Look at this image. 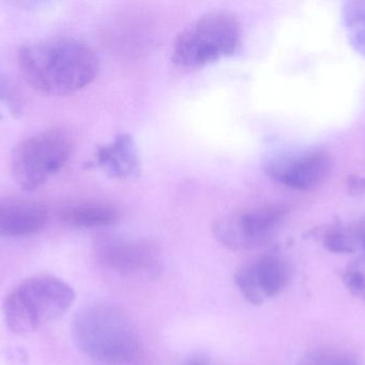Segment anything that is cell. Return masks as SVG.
I'll return each instance as SVG.
<instances>
[{"label":"cell","instance_id":"obj_10","mask_svg":"<svg viewBox=\"0 0 365 365\" xmlns=\"http://www.w3.org/2000/svg\"><path fill=\"white\" fill-rule=\"evenodd\" d=\"M48 214L40 203L9 201L0 203V236L25 237L44 229Z\"/></svg>","mask_w":365,"mask_h":365},{"label":"cell","instance_id":"obj_7","mask_svg":"<svg viewBox=\"0 0 365 365\" xmlns=\"http://www.w3.org/2000/svg\"><path fill=\"white\" fill-rule=\"evenodd\" d=\"M291 276L289 264L282 256L265 254L240 266L235 274V284L249 304L259 306L282 293Z\"/></svg>","mask_w":365,"mask_h":365},{"label":"cell","instance_id":"obj_8","mask_svg":"<svg viewBox=\"0 0 365 365\" xmlns=\"http://www.w3.org/2000/svg\"><path fill=\"white\" fill-rule=\"evenodd\" d=\"M100 265L122 276H151L160 269L155 246L140 240L102 237L94 244Z\"/></svg>","mask_w":365,"mask_h":365},{"label":"cell","instance_id":"obj_9","mask_svg":"<svg viewBox=\"0 0 365 365\" xmlns=\"http://www.w3.org/2000/svg\"><path fill=\"white\" fill-rule=\"evenodd\" d=\"M329 156L323 151H308L270 161L267 173L274 181L294 189L311 190L322 184L329 174Z\"/></svg>","mask_w":365,"mask_h":365},{"label":"cell","instance_id":"obj_17","mask_svg":"<svg viewBox=\"0 0 365 365\" xmlns=\"http://www.w3.org/2000/svg\"><path fill=\"white\" fill-rule=\"evenodd\" d=\"M343 280L351 295L365 301V254L347 266Z\"/></svg>","mask_w":365,"mask_h":365},{"label":"cell","instance_id":"obj_6","mask_svg":"<svg viewBox=\"0 0 365 365\" xmlns=\"http://www.w3.org/2000/svg\"><path fill=\"white\" fill-rule=\"evenodd\" d=\"M285 216L287 210L282 206H249L218 219L215 223L214 234L217 240L230 250H255L274 238Z\"/></svg>","mask_w":365,"mask_h":365},{"label":"cell","instance_id":"obj_15","mask_svg":"<svg viewBox=\"0 0 365 365\" xmlns=\"http://www.w3.org/2000/svg\"><path fill=\"white\" fill-rule=\"evenodd\" d=\"M324 244L328 250L336 253H353L360 248L354 227H331L324 236Z\"/></svg>","mask_w":365,"mask_h":365},{"label":"cell","instance_id":"obj_3","mask_svg":"<svg viewBox=\"0 0 365 365\" xmlns=\"http://www.w3.org/2000/svg\"><path fill=\"white\" fill-rule=\"evenodd\" d=\"M74 289L57 276L40 274L26 279L6 295V327L19 336L36 331L64 314L74 302Z\"/></svg>","mask_w":365,"mask_h":365},{"label":"cell","instance_id":"obj_12","mask_svg":"<svg viewBox=\"0 0 365 365\" xmlns=\"http://www.w3.org/2000/svg\"><path fill=\"white\" fill-rule=\"evenodd\" d=\"M59 216L68 226L98 229L115 224L120 220V212L108 204L83 201L62 208Z\"/></svg>","mask_w":365,"mask_h":365},{"label":"cell","instance_id":"obj_18","mask_svg":"<svg viewBox=\"0 0 365 365\" xmlns=\"http://www.w3.org/2000/svg\"><path fill=\"white\" fill-rule=\"evenodd\" d=\"M347 189L353 195L365 194V178L351 176L347 179Z\"/></svg>","mask_w":365,"mask_h":365},{"label":"cell","instance_id":"obj_16","mask_svg":"<svg viewBox=\"0 0 365 365\" xmlns=\"http://www.w3.org/2000/svg\"><path fill=\"white\" fill-rule=\"evenodd\" d=\"M0 102L14 118H19L23 111V98L16 84L6 73L0 70Z\"/></svg>","mask_w":365,"mask_h":365},{"label":"cell","instance_id":"obj_5","mask_svg":"<svg viewBox=\"0 0 365 365\" xmlns=\"http://www.w3.org/2000/svg\"><path fill=\"white\" fill-rule=\"evenodd\" d=\"M73 141L61 129H48L21 141L10 160L13 179L24 191H34L70 160Z\"/></svg>","mask_w":365,"mask_h":365},{"label":"cell","instance_id":"obj_13","mask_svg":"<svg viewBox=\"0 0 365 365\" xmlns=\"http://www.w3.org/2000/svg\"><path fill=\"white\" fill-rule=\"evenodd\" d=\"M343 19L351 45L365 56V0L346 2Z\"/></svg>","mask_w":365,"mask_h":365},{"label":"cell","instance_id":"obj_1","mask_svg":"<svg viewBox=\"0 0 365 365\" xmlns=\"http://www.w3.org/2000/svg\"><path fill=\"white\" fill-rule=\"evenodd\" d=\"M21 74L47 96H68L96 79L100 69L93 49L78 39L53 36L24 45L19 53Z\"/></svg>","mask_w":365,"mask_h":365},{"label":"cell","instance_id":"obj_19","mask_svg":"<svg viewBox=\"0 0 365 365\" xmlns=\"http://www.w3.org/2000/svg\"><path fill=\"white\" fill-rule=\"evenodd\" d=\"M185 365H208V361L207 359H205V358L197 357L195 358V359H191L188 364Z\"/></svg>","mask_w":365,"mask_h":365},{"label":"cell","instance_id":"obj_4","mask_svg":"<svg viewBox=\"0 0 365 365\" xmlns=\"http://www.w3.org/2000/svg\"><path fill=\"white\" fill-rule=\"evenodd\" d=\"M242 26L231 13L210 12L189 25L175 41L173 60L199 68L233 55L242 43Z\"/></svg>","mask_w":365,"mask_h":365},{"label":"cell","instance_id":"obj_20","mask_svg":"<svg viewBox=\"0 0 365 365\" xmlns=\"http://www.w3.org/2000/svg\"><path fill=\"white\" fill-rule=\"evenodd\" d=\"M4 120V115H2L1 111H0V121H2Z\"/></svg>","mask_w":365,"mask_h":365},{"label":"cell","instance_id":"obj_11","mask_svg":"<svg viewBox=\"0 0 365 365\" xmlns=\"http://www.w3.org/2000/svg\"><path fill=\"white\" fill-rule=\"evenodd\" d=\"M96 156L98 164L113 178L128 179L140 171L136 145L128 135H120L103 146Z\"/></svg>","mask_w":365,"mask_h":365},{"label":"cell","instance_id":"obj_14","mask_svg":"<svg viewBox=\"0 0 365 365\" xmlns=\"http://www.w3.org/2000/svg\"><path fill=\"white\" fill-rule=\"evenodd\" d=\"M298 365H362L359 358L345 349L322 347L308 351Z\"/></svg>","mask_w":365,"mask_h":365},{"label":"cell","instance_id":"obj_2","mask_svg":"<svg viewBox=\"0 0 365 365\" xmlns=\"http://www.w3.org/2000/svg\"><path fill=\"white\" fill-rule=\"evenodd\" d=\"M77 349L101 364H132L140 354V336L130 315L110 304L85 306L73 319Z\"/></svg>","mask_w":365,"mask_h":365}]
</instances>
